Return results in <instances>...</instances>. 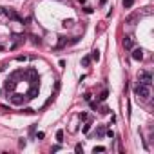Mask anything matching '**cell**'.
Returning <instances> with one entry per match:
<instances>
[{
    "label": "cell",
    "instance_id": "6da1fadb",
    "mask_svg": "<svg viewBox=\"0 0 154 154\" xmlns=\"http://www.w3.org/2000/svg\"><path fill=\"white\" fill-rule=\"evenodd\" d=\"M134 94H136L138 98H141V100H149V96H150V89H149V85L138 84V85L134 87Z\"/></svg>",
    "mask_w": 154,
    "mask_h": 154
},
{
    "label": "cell",
    "instance_id": "7a4b0ae2",
    "mask_svg": "<svg viewBox=\"0 0 154 154\" xmlns=\"http://www.w3.org/2000/svg\"><path fill=\"white\" fill-rule=\"evenodd\" d=\"M138 80H140V84H143V85H149V87H150L152 76H150V72H147V71H141V72L138 74Z\"/></svg>",
    "mask_w": 154,
    "mask_h": 154
},
{
    "label": "cell",
    "instance_id": "3957f363",
    "mask_svg": "<svg viewBox=\"0 0 154 154\" xmlns=\"http://www.w3.org/2000/svg\"><path fill=\"white\" fill-rule=\"evenodd\" d=\"M132 58H134V60H141V58H143V49H141V47L134 49V51H132Z\"/></svg>",
    "mask_w": 154,
    "mask_h": 154
},
{
    "label": "cell",
    "instance_id": "277c9868",
    "mask_svg": "<svg viewBox=\"0 0 154 154\" xmlns=\"http://www.w3.org/2000/svg\"><path fill=\"white\" fill-rule=\"evenodd\" d=\"M4 13H6L9 18H13V20H18V15H17L15 11H11V9H4Z\"/></svg>",
    "mask_w": 154,
    "mask_h": 154
},
{
    "label": "cell",
    "instance_id": "5b68a950",
    "mask_svg": "<svg viewBox=\"0 0 154 154\" xmlns=\"http://www.w3.org/2000/svg\"><path fill=\"white\" fill-rule=\"evenodd\" d=\"M91 60H94V62L100 60V51H98V49H94V51L91 53Z\"/></svg>",
    "mask_w": 154,
    "mask_h": 154
},
{
    "label": "cell",
    "instance_id": "8992f818",
    "mask_svg": "<svg viewBox=\"0 0 154 154\" xmlns=\"http://www.w3.org/2000/svg\"><path fill=\"white\" fill-rule=\"evenodd\" d=\"M123 45H125L127 49H132V38H125V40H123Z\"/></svg>",
    "mask_w": 154,
    "mask_h": 154
},
{
    "label": "cell",
    "instance_id": "52a82bcc",
    "mask_svg": "<svg viewBox=\"0 0 154 154\" xmlns=\"http://www.w3.org/2000/svg\"><path fill=\"white\" fill-rule=\"evenodd\" d=\"M89 63H91V56H84V58H82V65H84V67H87Z\"/></svg>",
    "mask_w": 154,
    "mask_h": 154
},
{
    "label": "cell",
    "instance_id": "ba28073f",
    "mask_svg": "<svg viewBox=\"0 0 154 154\" xmlns=\"http://www.w3.org/2000/svg\"><path fill=\"white\" fill-rule=\"evenodd\" d=\"M132 4H134V0H123V8H125V9H129Z\"/></svg>",
    "mask_w": 154,
    "mask_h": 154
},
{
    "label": "cell",
    "instance_id": "9c48e42d",
    "mask_svg": "<svg viewBox=\"0 0 154 154\" xmlns=\"http://www.w3.org/2000/svg\"><path fill=\"white\" fill-rule=\"evenodd\" d=\"M96 132H98V136H100V138H102V136H103V134H105V127H103V125H100V127H98V131H96Z\"/></svg>",
    "mask_w": 154,
    "mask_h": 154
},
{
    "label": "cell",
    "instance_id": "30bf717a",
    "mask_svg": "<svg viewBox=\"0 0 154 154\" xmlns=\"http://www.w3.org/2000/svg\"><path fill=\"white\" fill-rule=\"evenodd\" d=\"M93 152H94V154H96V152H105V147L98 145V147H94V149H93Z\"/></svg>",
    "mask_w": 154,
    "mask_h": 154
},
{
    "label": "cell",
    "instance_id": "8fae6325",
    "mask_svg": "<svg viewBox=\"0 0 154 154\" xmlns=\"http://www.w3.org/2000/svg\"><path fill=\"white\" fill-rule=\"evenodd\" d=\"M56 140H58V141H63V131H58V132H56Z\"/></svg>",
    "mask_w": 154,
    "mask_h": 154
},
{
    "label": "cell",
    "instance_id": "7c38bea8",
    "mask_svg": "<svg viewBox=\"0 0 154 154\" xmlns=\"http://www.w3.org/2000/svg\"><path fill=\"white\" fill-rule=\"evenodd\" d=\"M89 129H91V123H85V125H84V132L87 134V132H89Z\"/></svg>",
    "mask_w": 154,
    "mask_h": 154
},
{
    "label": "cell",
    "instance_id": "4fadbf2b",
    "mask_svg": "<svg viewBox=\"0 0 154 154\" xmlns=\"http://www.w3.org/2000/svg\"><path fill=\"white\" fill-rule=\"evenodd\" d=\"M17 60H18V62H26V60H27V56H22V54H20V56H17Z\"/></svg>",
    "mask_w": 154,
    "mask_h": 154
},
{
    "label": "cell",
    "instance_id": "5bb4252c",
    "mask_svg": "<svg viewBox=\"0 0 154 154\" xmlns=\"http://www.w3.org/2000/svg\"><path fill=\"white\" fill-rule=\"evenodd\" d=\"M107 94H109V93H107V91H103V93H102V96H100V100H105V98H107Z\"/></svg>",
    "mask_w": 154,
    "mask_h": 154
},
{
    "label": "cell",
    "instance_id": "9a60e30c",
    "mask_svg": "<svg viewBox=\"0 0 154 154\" xmlns=\"http://www.w3.org/2000/svg\"><path fill=\"white\" fill-rule=\"evenodd\" d=\"M100 112H102V114H107V112H109V109H107V107H102V111H100Z\"/></svg>",
    "mask_w": 154,
    "mask_h": 154
},
{
    "label": "cell",
    "instance_id": "2e32d148",
    "mask_svg": "<svg viewBox=\"0 0 154 154\" xmlns=\"http://www.w3.org/2000/svg\"><path fill=\"white\" fill-rule=\"evenodd\" d=\"M0 15H4V8H0Z\"/></svg>",
    "mask_w": 154,
    "mask_h": 154
},
{
    "label": "cell",
    "instance_id": "e0dca14e",
    "mask_svg": "<svg viewBox=\"0 0 154 154\" xmlns=\"http://www.w3.org/2000/svg\"><path fill=\"white\" fill-rule=\"evenodd\" d=\"M100 2H102V4H105V2H107V0H100Z\"/></svg>",
    "mask_w": 154,
    "mask_h": 154
}]
</instances>
